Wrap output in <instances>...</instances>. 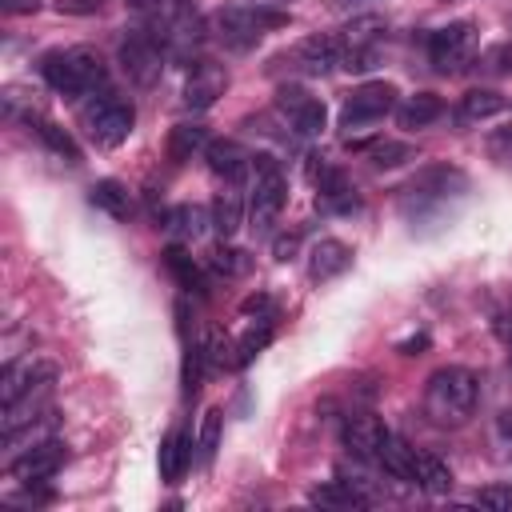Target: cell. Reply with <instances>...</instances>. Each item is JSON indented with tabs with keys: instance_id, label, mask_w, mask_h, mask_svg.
Here are the masks:
<instances>
[{
	"instance_id": "cell-35",
	"label": "cell",
	"mask_w": 512,
	"mask_h": 512,
	"mask_svg": "<svg viewBox=\"0 0 512 512\" xmlns=\"http://www.w3.org/2000/svg\"><path fill=\"white\" fill-rule=\"evenodd\" d=\"M204 360H208L204 348L200 344H188V352H184V396H196V388H200V364Z\"/></svg>"
},
{
	"instance_id": "cell-45",
	"label": "cell",
	"mask_w": 512,
	"mask_h": 512,
	"mask_svg": "<svg viewBox=\"0 0 512 512\" xmlns=\"http://www.w3.org/2000/svg\"><path fill=\"white\" fill-rule=\"evenodd\" d=\"M496 52H500V56H504V60L512 64V44H504V48H496Z\"/></svg>"
},
{
	"instance_id": "cell-33",
	"label": "cell",
	"mask_w": 512,
	"mask_h": 512,
	"mask_svg": "<svg viewBox=\"0 0 512 512\" xmlns=\"http://www.w3.org/2000/svg\"><path fill=\"white\" fill-rule=\"evenodd\" d=\"M220 428H224V412H220V408H208L204 420H200V436H196V448H200L204 460L216 452V444H220Z\"/></svg>"
},
{
	"instance_id": "cell-1",
	"label": "cell",
	"mask_w": 512,
	"mask_h": 512,
	"mask_svg": "<svg viewBox=\"0 0 512 512\" xmlns=\"http://www.w3.org/2000/svg\"><path fill=\"white\" fill-rule=\"evenodd\" d=\"M464 192H468V176L460 168H452V164H428V168H420L400 188V212L408 220H424V216L444 212Z\"/></svg>"
},
{
	"instance_id": "cell-30",
	"label": "cell",
	"mask_w": 512,
	"mask_h": 512,
	"mask_svg": "<svg viewBox=\"0 0 512 512\" xmlns=\"http://www.w3.org/2000/svg\"><path fill=\"white\" fill-rule=\"evenodd\" d=\"M356 148L368 152V160L376 168H396V164H404V160L416 156L412 144H400V140H368V144H356Z\"/></svg>"
},
{
	"instance_id": "cell-11",
	"label": "cell",
	"mask_w": 512,
	"mask_h": 512,
	"mask_svg": "<svg viewBox=\"0 0 512 512\" xmlns=\"http://www.w3.org/2000/svg\"><path fill=\"white\" fill-rule=\"evenodd\" d=\"M64 460H68V448H64L60 440H36L32 448H24V452L8 464V476L20 480V484H36V480L56 476Z\"/></svg>"
},
{
	"instance_id": "cell-21",
	"label": "cell",
	"mask_w": 512,
	"mask_h": 512,
	"mask_svg": "<svg viewBox=\"0 0 512 512\" xmlns=\"http://www.w3.org/2000/svg\"><path fill=\"white\" fill-rule=\"evenodd\" d=\"M188 460H192V440H188L184 432L164 436V444H160V480H164V484H176V480L184 476Z\"/></svg>"
},
{
	"instance_id": "cell-28",
	"label": "cell",
	"mask_w": 512,
	"mask_h": 512,
	"mask_svg": "<svg viewBox=\"0 0 512 512\" xmlns=\"http://www.w3.org/2000/svg\"><path fill=\"white\" fill-rule=\"evenodd\" d=\"M208 224H212V220H208V216H204V208H196V204H180V208L164 212V228H168V232H176L180 240H196Z\"/></svg>"
},
{
	"instance_id": "cell-14",
	"label": "cell",
	"mask_w": 512,
	"mask_h": 512,
	"mask_svg": "<svg viewBox=\"0 0 512 512\" xmlns=\"http://www.w3.org/2000/svg\"><path fill=\"white\" fill-rule=\"evenodd\" d=\"M292 64L300 72H308V76H324V72H332V68L344 64V44H340V36L316 32V36H308V40H300L292 48Z\"/></svg>"
},
{
	"instance_id": "cell-13",
	"label": "cell",
	"mask_w": 512,
	"mask_h": 512,
	"mask_svg": "<svg viewBox=\"0 0 512 512\" xmlns=\"http://www.w3.org/2000/svg\"><path fill=\"white\" fill-rule=\"evenodd\" d=\"M224 92H228V72H224L216 60H196V64L188 68V80H184V104H188V108L204 112V108H212Z\"/></svg>"
},
{
	"instance_id": "cell-27",
	"label": "cell",
	"mask_w": 512,
	"mask_h": 512,
	"mask_svg": "<svg viewBox=\"0 0 512 512\" xmlns=\"http://www.w3.org/2000/svg\"><path fill=\"white\" fill-rule=\"evenodd\" d=\"M28 128H36V136L56 152V156H64L68 164H76L80 160V148H76V140L60 128V124H52V120H44V116H28Z\"/></svg>"
},
{
	"instance_id": "cell-32",
	"label": "cell",
	"mask_w": 512,
	"mask_h": 512,
	"mask_svg": "<svg viewBox=\"0 0 512 512\" xmlns=\"http://www.w3.org/2000/svg\"><path fill=\"white\" fill-rule=\"evenodd\" d=\"M208 264H212L220 276H228V280H236V276H248V272H252V256H248L244 248H228V244H220V248L208 256Z\"/></svg>"
},
{
	"instance_id": "cell-20",
	"label": "cell",
	"mask_w": 512,
	"mask_h": 512,
	"mask_svg": "<svg viewBox=\"0 0 512 512\" xmlns=\"http://www.w3.org/2000/svg\"><path fill=\"white\" fill-rule=\"evenodd\" d=\"M308 500L320 504V508H364V504H368V496H364L344 472H340V480H328V484L312 488Z\"/></svg>"
},
{
	"instance_id": "cell-6",
	"label": "cell",
	"mask_w": 512,
	"mask_h": 512,
	"mask_svg": "<svg viewBox=\"0 0 512 512\" xmlns=\"http://www.w3.org/2000/svg\"><path fill=\"white\" fill-rule=\"evenodd\" d=\"M472 56H476V24L472 20H452L428 36V60L444 76L464 72Z\"/></svg>"
},
{
	"instance_id": "cell-39",
	"label": "cell",
	"mask_w": 512,
	"mask_h": 512,
	"mask_svg": "<svg viewBox=\"0 0 512 512\" xmlns=\"http://www.w3.org/2000/svg\"><path fill=\"white\" fill-rule=\"evenodd\" d=\"M124 4H128L132 12H140V16H148V20H156V16H160V12H164V8L172 4V0H124Z\"/></svg>"
},
{
	"instance_id": "cell-42",
	"label": "cell",
	"mask_w": 512,
	"mask_h": 512,
	"mask_svg": "<svg viewBox=\"0 0 512 512\" xmlns=\"http://www.w3.org/2000/svg\"><path fill=\"white\" fill-rule=\"evenodd\" d=\"M252 312L268 316V296H264V292H260V296H248V300H244V316H252Z\"/></svg>"
},
{
	"instance_id": "cell-8",
	"label": "cell",
	"mask_w": 512,
	"mask_h": 512,
	"mask_svg": "<svg viewBox=\"0 0 512 512\" xmlns=\"http://www.w3.org/2000/svg\"><path fill=\"white\" fill-rule=\"evenodd\" d=\"M396 96H400V92H396V84H388V80H368V84L352 88V92L344 96V108H340V128H364V124L388 116V112L396 108Z\"/></svg>"
},
{
	"instance_id": "cell-10",
	"label": "cell",
	"mask_w": 512,
	"mask_h": 512,
	"mask_svg": "<svg viewBox=\"0 0 512 512\" xmlns=\"http://www.w3.org/2000/svg\"><path fill=\"white\" fill-rule=\"evenodd\" d=\"M84 124H88V136L104 148H116L120 140H128L132 124H136V108L120 96H100L88 112H84Z\"/></svg>"
},
{
	"instance_id": "cell-18",
	"label": "cell",
	"mask_w": 512,
	"mask_h": 512,
	"mask_svg": "<svg viewBox=\"0 0 512 512\" xmlns=\"http://www.w3.org/2000/svg\"><path fill=\"white\" fill-rule=\"evenodd\" d=\"M440 116H444V100L436 92H416V96H404V104H396L400 128H428Z\"/></svg>"
},
{
	"instance_id": "cell-37",
	"label": "cell",
	"mask_w": 512,
	"mask_h": 512,
	"mask_svg": "<svg viewBox=\"0 0 512 512\" xmlns=\"http://www.w3.org/2000/svg\"><path fill=\"white\" fill-rule=\"evenodd\" d=\"M104 8V0H56L60 16H96Z\"/></svg>"
},
{
	"instance_id": "cell-44",
	"label": "cell",
	"mask_w": 512,
	"mask_h": 512,
	"mask_svg": "<svg viewBox=\"0 0 512 512\" xmlns=\"http://www.w3.org/2000/svg\"><path fill=\"white\" fill-rule=\"evenodd\" d=\"M424 344H428V336H416V340L400 344V352H404V356H416V348H424Z\"/></svg>"
},
{
	"instance_id": "cell-23",
	"label": "cell",
	"mask_w": 512,
	"mask_h": 512,
	"mask_svg": "<svg viewBox=\"0 0 512 512\" xmlns=\"http://www.w3.org/2000/svg\"><path fill=\"white\" fill-rule=\"evenodd\" d=\"M376 460L384 464V472L392 480H416V448H408L400 436L388 432V440H384V448H380Z\"/></svg>"
},
{
	"instance_id": "cell-41",
	"label": "cell",
	"mask_w": 512,
	"mask_h": 512,
	"mask_svg": "<svg viewBox=\"0 0 512 512\" xmlns=\"http://www.w3.org/2000/svg\"><path fill=\"white\" fill-rule=\"evenodd\" d=\"M0 8H4V12H12V16H24V12H36V8H40V0H0Z\"/></svg>"
},
{
	"instance_id": "cell-40",
	"label": "cell",
	"mask_w": 512,
	"mask_h": 512,
	"mask_svg": "<svg viewBox=\"0 0 512 512\" xmlns=\"http://www.w3.org/2000/svg\"><path fill=\"white\" fill-rule=\"evenodd\" d=\"M380 0H328L332 12H364V8H376Z\"/></svg>"
},
{
	"instance_id": "cell-7",
	"label": "cell",
	"mask_w": 512,
	"mask_h": 512,
	"mask_svg": "<svg viewBox=\"0 0 512 512\" xmlns=\"http://www.w3.org/2000/svg\"><path fill=\"white\" fill-rule=\"evenodd\" d=\"M164 52H168V48H164L160 36L148 32V28H136V32H128V36L120 40V64H124V72H128L140 88H148V84L160 80Z\"/></svg>"
},
{
	"instance_id": "cell-4",
	"label": "cell",
	"mask_w": 512,
	"mask_h": 512,
	"mask_svg": "<svg viewBox=\"0 0 512 512\" xmlns=\"http://www.w3.org/2000/svg\"><path fill=\"white\" fill-rule=\"evenodd\" d=\"M280 24H288V12H272L264 4H256V8L252 4H232V8H220L216 20H212L216 40L236 48V52L252 48L264 36V28H280Z\"/></svg>"
},
{
	"instance_id": "cell-43",
	"label": "cell",
	"mask_w": 512,
	"mask_h": 512,
	"mask_svg": "<svg viewBox=\"0 0 512 512\" xmlns=\"http://www.w3.org/2000/svg\"><path fill=\"white\" fill-rule=\"evenodd\" d=\"M496 336L512 348V316H496Z\"/></svg>"
},
{
	"instance_id": "cell-2",
	"label": "cell",
	"mask_w": 512,
	"mask_h": 512,
	"mask_svg": "<svg viewBox=\"0 0 512 512\" xmlns=\"http://www.w3.org/2000/svg\"><path fill=\"white\" fill-rule=\"evenodd\" d=\"M476 408V376L468 368H436L428 376V388H424V416L440 428H456L472 416Z\"/></svg>"
},
{
	"instance_id": "cell-17",
	"label": "cell",
	"mask_w": 512,
	"mask_h": 512,
	"mask_svg": "<svg viewBox=\"0 0 512 512\" xmlns=\"http://www.w3.org/2000/svg\"><path fill=\"white\" fill-rule=\"evenodd\" d=\"M204 156H208V168L224 180H244V172L252 168V152H244L236 140H208Z\"/></svg>"
},
{
	"instance_id": "cell-34",
	"label": "cell",
	"mask_w": 512,
	"mask_h": 512,
	"mask_svg": "<svg viewBox=\"0 0 512 512\" xmlns=\"http://www.w3.org/2000/svg\"><path fill=\"white\" fill-rule=\"evenodd\" d=\"M488 156H492L500 168H512V120L488 132Z\"/></svg>"
},
{
	"instance_id": "cell-29",
	"label": "cell",
	"mask_w": 512,
	"mask_h": 512,
	"mask_svg": "<svg viewBox=\"0 0 512 512\" xmlns=\"http://www.w3.org/2000/svg\"><path fill=\"white\" fill-rule=\"evenodd\" d=\"M272 340V316H264L260 324H248V332L236 340V348H232V368H244L264 344Z\"/></svg>"
},
{
	"instance_id": "cell-31",
	"label": "cell",
	"mask_w": 512,
	"mask_h": 512,
	"mask_svg": "<svg viewBox=\"0 0 512 512\" xmlns=\"http://www.w3.org/2000/svg\"><path fill=\"white\" fill-rule=\"evenodd\" d=\"M240 220H244L240 196H236V192H220V196L212 200V228H216L220 236H232V232L240 228Z\"/></svg>"
},
{
	"instance_id": "cell-3",
	"label": "cell",
	"mask_w": 512,
	"mask_h": 512,
	"mask_svg": "<svg viewBox=\"0 0 512 512\" xmlns=\"http://www.w3.org/2000/svg\"><path fill=\"white\" fill-rule=\"evenodd\" d=\"M40 76L60 96H84L104 84L108 68L100 60V52H92V48H64V52H48L40 60Z\"/></svg>"
},
{
	"instance_id": "cell-38",
	"label": "cell",
	"mask_w": 512,
	"mask_h": 512,
	"mask_svg": "<svg viewBox=\"0 0 512 512\" xmlns=\"http://www.w3.org/2000/svg\"><path fill=\"white\" fill-rule=\"evenodd\" d=\"M296 248H300V232H284V236L272 240V256H276V260H292Z\"/></svg>"
},
{
	"instance_id": "cell-19",
	"label": "cell",
	"mask_w": 512,
	"mask_h": 512,
	"mask_svg": "<svg viewBox=\"0 0 512 512\" xmlns=\"http://www.w3.org/2000/svg\"><path fill=\"white\" fill-rule=\"evenodd\" d=\"M504 108V96L492 92V88H468L456 104V124H480L488 116H496Z\"/></svg>"
},
{
	"instance_id": "cell-22",
	"label": "cell",
	"mask_w": 512,
	"mask_h": 512,
	"mask_svg": "<svg viewBox=\"0 0 512 512\" xmlns=\"http://www.w3.org/2000/svg\"><path fill=\"white\" fill-rule=\"evenodd\" d=\"M164 264H168V272L180 280V288H184V292H192V296H208V280H204L200 264H192V256H184V248H180V244L164 248Z\"/></svg>"
},
{
	"instance_id": "cell-25",
	"label": "cell",
	"mask_w": 512,
	"mask_h": 512,
	"mask_svg": "<svg viewBox=\"0 0 512 512\" xmlns=\"http://www.w3.org/2000/svg\"><path fill=\"white\" fill-rule=\"evenodd\" d=\"M200 148H208V128L204 124H176L172 132H168V156L180 164V160H192V152H200Z\"/></svg>"
},
{
	"instance_id": "cell-15",
	"label": "cell",
	"mask_w": 512,
	"mask_h": 512,
	"mask_svg": "<svg viewBox=\"0 0 512 512\" xmlns=\"http://www.w3.org/2000/svg\"><path fill=\"white\" fill-rule=\"evenodd\" d=\"M340 440H344V448H348L356 460H376L380 448H384V440H388V428H384L376 416L360 412V416H348V420H344Z\"/></svg>"
},
{
	"instance_id": "cell-5",
	"label": "cell",
	"mask_w": 512,
	"mask_h": 512,
	"mask_svg": "<svg viewBox=\"0 0 512 512\" xmlns=\"http://www.w3.org/2000/svg\"><path fill=\"white\" fill-rule=\"evenodd\" d=\"M252 168H256V180H252L248 212H252V228H256V232H268L272 220L280 216L284 200H288V180H284L280 164H276L268 152H256V156H252Z\"/></svg>"
},
{
	"instance_id": "cell-26",
	"label": "cell",
	"mask_w": 512,
	"mask_h": 512,
	"mask_svg": "<svg viewBox=\"0 0 512 512\" xmlns=\"http://www.w3.org/2000/svg\"><path fill=\"white\" fill-rule=\"evenodd\" d=\"M416 484H420L424 492H432V496H444V492L452 488V472H448V464H444L440 456L416 452Z\"/></svg>"
},
{
	"instance_id": "cell-36",
	"label": "cell",
	"mask_w": 512,
	"mask_h": 512,
	"mask_svg": "<svg viewBox=\"0 0 512 512\" xmlns=\"http://www.w3.org/2000/svg\"><path fill=\"white\" fill-rule=\"evenodd\" d=\"M480 508H492V512H512V484H492L476 496Z\"/></svg>"
},
{
	"instance_id": "cell-46",
	"label": "cell",
	"mask_w": 512,
	"mask_h": 512,
	"mask_svg": "<svg viewBox=\"0 0 512 512\" xmlns=\"http://www.w3.org/2000/svg\"><path fill=\"white\" fill-rule=\"evenodd\" d=\"M264 4H292V0H264Z\"/></svg>"
},
{
	"instance_id": "cell-24",
	"label": "cell",
	"mask_w": 512,
	"mask_h": 512,
	"mask_svg": "<svg viewBox=\"0 0 512 512\" xmlns=\"http://www.w3.org/2000/svg\"><path fill=\"white\" fill-rule=\"evenodd\" d=\"M88 200H92L100 212H108L112 220H128V212H132L128 188H124L120 180H96L92 192H88Z\"/></svg>"
},
{
	"instance_id": "cell-12",
	"label": "cell",
	"mask_w": 512,
	"mask_h": 512,
	"mask_svg": "<svg viewBox=\"0 0 512 512\" xmlns=\"http://www.w3.org/2000/svg\"><path fill=\"white\" fill-rule=\"evenodd\" d=\"M56 380V364H48V360H12L8 368H4V376H0V404H16L24 392H32V388H48Z\"/></svg>"
},
{
	"instance_id": "cell-9",
	"label": "cell",
	"mask_w": 512,
	"mask_h": 512,
	"mask_svg": "<svg viewBox=\"0 0 512 512\" xmlns=\"http://www.w3.org/2000/svg\"><path fill=\"white\" fill-rule=\"evenodd\" d=\"M276 108H280V116L292 124L296 136H320L324 124H328L324 100L312 96V92L300 88V84H280V88H276Z\"/></svg>"
},
{
	"instance_id": "cell-16",
	"label": "cell",
	"mask_w": 512,
	"mask_h": 512,
	"mask_svg": "<svg viewBox=\"0 0 512 512\" xmlns=\"http://www.w3.org/2000/svg\"><path fill=\"white\" fill-rule=\"evenodd\" d=\"M348 264H352V248L344 244V240H316V248H312V260H308V276L316 280V284H324V280H336L340 272H348Z\"/></svg>"
}]
</instances>
